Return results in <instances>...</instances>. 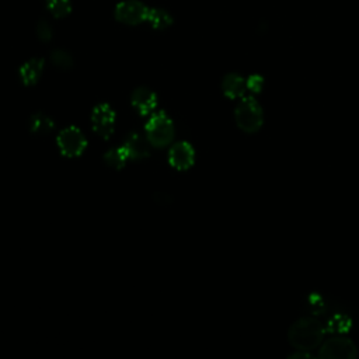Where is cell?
I'll return each instance as SVG.
<instances>
[{
    "label": "cell",
    "instance_id": "obj_1",
    "mask_svg": "<svg viewBox=\"0 0 359 359\" xmlns=\"http://www.w3.org/2000/svg\"><path fill=\"white\" fill-rule=\"evenodd\" d=\"M327 334L324 323L313 314L296 318L287 330V341L290 346L302 351L318 349Z\"/></svg>",
    "mask_w": 359,
    "mask_h": 359
},
{
    "label": "cell",
    "instance_id": "obj_2",
    "mask_svg": "<svg viewBox=\"0 0 359 359\" xmlns=\"http://www.w3.org/2000/svg\"><path fill=\"white\" fill-rule=\"evenodd\" d=\"M234 119L244 133L252 135L264 125V109L252 95H244L234 109Z\"/></svg>",
    "mask_w": 359,
    "mask_h": 359
},
{
    "label": "cell",
    "instance_id": "obj_3",
    "mask_svg": "<svg viewBox=\"0 0 359 359\" xmlns=\"http://www.w3.org/2000/svg\"><path fill=\"white\" fill-rule=\"evenodd\" d=\"M358 355L359 349L351 338L344 334H334L332 337L324 338L316 356L321 359H355Z\"/></svg>",
    "mask_w": 359,
    "mask_h": 359
},
{
    "label": "cell",
    "instance_id": "obj_4",
    "mask_svg": "<svg viewBox=\"0 0 359 359\" xmlns=\"http://www.w3.org/2000/svg\"><path fill=\"white\" fill-rule=\"evenodd\" d=\"M146 139L154 147L167 146L174 137V125L172 121L164 114L158 112L151 115L149 122L144 126Z\"/></svg>",
    "mask_w": 359,
    "mask_h": 359
},
{
    "label": "cell",
    "instance_id": "obj_5",
    "mask_svg": "<svg viewBox=\"0 0 359 359\" xmlns=\"http://www.w3.org/2000/svg\"><path fill=\"white\" fill-rule=\"evenodd\" d=\"M149 8L140 0H122L115 6V20L125 25H139L147 20Z\"/></svg>",
    "mask_w": 359,
    "mask_h": 359
},
{
    "label": "cell",
    "instance_id": "obj_6",
    "mask_svg": "<svg viewBox=\"0 0 359 359\" xmlns=\"http://www.w3.org/2000/svg\"><path fill=\"white\" fill-rule=\"evenodd\" d=\"M56 143H57V147H59L60 153L66 157L80 156L84 151L86 146H87V140H86L84 135L76 126L65 128L57 135Z\"/></svg>",
    "mask_w": 359,
    "mask_h": 359
},
{
    "label": "cell",
    "instance_id": "obj_7",
    "mask_svg": "<svg viewBox=\"0 0 359 359\" xmlns=\"http://www.w3.org/2000/svg\"><path fill=\"white\" fill-rule=\"evenodd\" d=\"M115 112L108 104H98L91 114L93 129L97 135L104 139H108L114 132Z\"/></svg>",
    "mask_w": 359,
    "mask_h": 359
},
{
    "label": "cell",
    "instance_id": "obj_8",
    "mask_svg": "<svg viewBox=\"0 0 359 359\" xmlns=\"http://www.w3.org/2000/svg\"><path fill=\"white\" fill-rule=\"evenodd\" d=\"M195 161L194 147L188 142L175 143L168 153V163L177 170H188Z\"/></svg>",
    "mask_w": 359,
    "mask_h": 359
},
{
    "label": "cell",
    "instance_id": "obj_9",
    "mask_svg": "<svg viewBox=\"0 0 359 359\" xmlns=\"http://www.w3.org/2000/svg\"><path fill=\"white\" fill-rule=\"evenodd\" d=\"M325 316L327 318L324 325L327 332L345 334V332H349L351 328L353 327V318L348 311L332 310V311H328Z\"/></svg>",
    "mask_w": 359,
    "mask_h": 359
},
{
    "label": "cell",
    "instance_id": "obj_10",
    "mask_svg": "<svg viewBox=\"0 0 359 359\" xmlns=\"http://www.w3.org/2000/svg\"><path fill=\"white\" fill-rule=\"evenodd\" d=\"M149 144L150 143L147 139H143L137 133H130L125 139L122 149L125 150L129 160H140V158H144L149 156V153H150Z\"/></svg>",
    "mask_w": 359,
    "mask_h": 359
},
{
    "label": "cell",
    "instance_id": "obj_11",
    "mask_svg": "<svg viewBox=\"0 0 359 359\" xmlns=\"http://www.w3.org/2000/svg\"><path fill=\"white\" fill-rule=\"evenodd\" d=\"M132 105L139 114L149 115L154 111L157 105V97L151 90L146 87H139L132 93Z\"/></svg>",
    "mask_w": 359,
    "mask_h": 359
},
{
    "label": "cell",
    "instance_id": "obj_12",
    "mask_svg": "<svg viewBox=\"0 0 359 359\" xmlns=\"http://www.w3.org/2000/svg\"><path fill=\"white\" fill-rule=\"evenodd\" d=\"M222 91L230 100L243 98L247 91V80L238 73H229L223 77Z\"/></svg>",
    "mask_w": 359,
    "mask_h": 359
},
{
    "label": "cell",
    "instance_id": "obj_13",
    "mask_svg": "<svg viewBox=\"0 0 359 359\" xmlns=\"http://www.w3.org/2000/svg\"><path fill=\"white\" fill-rule=\"evenodd\" d=\"M43 59L42 57H32L29 60H27L18 70L20 73V79L25 86H32L35 84L42 72H43Z\"/></svg>",
    "mask_w": 359,
    "mask_h": 359
},
{
    "label": "cell",
    "instance_id": "obj_14",
    "mask_svg": "<svg viewBox=\"0 0 359 359\" xmlns=\"http://www.w3.org/2000/svg\"><path fill=\"white\" fill-rule=\"evenodd\" d=\"M146 21L154 29H165L172 24L174 20H172V15L170 14L168 10L161 8V7H150Z\"/></svg>",
    "mask_w": 359,
    "mask_h": 359
},
{
    "label": "cell",
    "instance_id": "obj_15",
    "mask_svg": "<svg viewBox=\"0 0 359 359\" xmlns=\"http://www.w3.org/2000/svg\"><path fill=\"white\" fill-rule=\"evenodd\" d=\"M31 130L36 135H48L53 129V121L43 115V114H36L31 118Z\"/></svg>",
    "mask_w": 359,
    "mask_h": 359
},
{
    "label": "cell",
    "instance_id": "obj_16",
    "mask_svg": "<svg viewBox=\"0 0 359 359\" xmlns=\"http://www.w3.org/2000/svg\"><path fill=\"white\" fill-rule=\"evenodd\" d=\"M46 10L55 18H63L70 14L72 3L70 0H46Z\"/></svg>",
    "mask_w": 359,
    "mask_h": 359
},
{
    "label": "cell",
    "instance_id": "obj_17",
    "mask_svg": "<svg viewBox=\"0 0 359 359\" xmlns=\"http://www.w3.org/2000/svg\"><path fill=\"white\" fill-rule=\"evenodd\" d=\"M104 158H105V163H107L109 167L119 170V168H122V167L125 165V163H126V160H128V156H126L125 150H123L122 146H121L119 149H112V150H109L108 153H105Z\"/></svg>",
    "mask_w": 359,
    "mask_h": 359
},
{
    "label": "cell",
    "instance_id": "obj_18",
    "mask_svg": "<svg viewBox=\"0 0 359 359\" xmlns=\"http://www.w3.org/2000/svg\"><path fill=\"white\" fill-rule=\"evenodd\" d=\"M50 60L57 69H62V70H67L73 66L72 55L65 49H55L50 53Z\"/></svg>",
    "mask_w": 359,
    "mask_h": 359
},
{
    "label": "cell",
    "instance_id": "obj_19",
    "mask_svg": "<svg viewBox=\"0 0 359 359\" xmlns=\"http://www.w3.org/2000/svg\"><path fill=\"white\" fill-rule=\"evenodd\" d=\"M36 35L43 42L50 41V38H52V27H50V24L45 18H42V20H39L36 22Z\"/></svg>",
    "mask_w": 359,
    "mask_h": 359
},
{
    "label": "cell",
    "instance_id": "obj_20",
    "mask_svg": "<svg viewBox=\"0 0 359 359\" xmlns=\"http://www.w3.org/2000/svg\"><path fill=\"white\" fill-rule=\"evenodd\" d=\"M264 86V79L258 74H252L247 79V90L251 91L252 94H258L262 90Z\"/></svg>",
    "mask_w": 359,
    "mask_h": 359
}]
</instances>
